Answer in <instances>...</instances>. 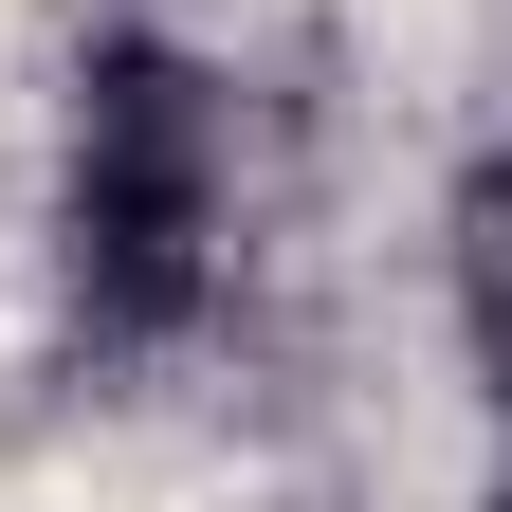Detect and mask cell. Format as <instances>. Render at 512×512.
Returning <instances> with one entry per match:
<instances>
[{"label":"cell","instance_id":"6da1fadb","mask_svg":"<svg viewBox=\"0 0 512 512\" xmlns=\"http://www.w3.org/2000/svg\"><path fill=\"white\" fill-rule=\"evenodd\" d=\"M238 238V110L183 37H92L74 128H55V275H74L92 348H183L220 311Z\"/></svg>","mask_w":512,"mask_h":512},{"label":"cell","instance_id":"7a4b0ae2","mask_svg":"<svg viewBox=\"0 0 512 512\" xmlns=\"http://www.w3.org/2000/svg\"><path fill=\"white\" fill-rule=\"evenodd\" d=\"M476 330H494V366H512V183L476 202Z\"/></svg>","mask_w":512,"mask_h":512},{"label":"cell","instance_id":"3957f363","mask_svg":"<svg viewBox=\"0 0 512 512\" xmlns=\"http://www.w3.org/2000/svg\"><path fill=\"white\" fill-rule=\"evenodd\" d=\"M494 512H512V494H494Z\"/></svg>","mask_w":512,"mask_h":512}]
</instances>
